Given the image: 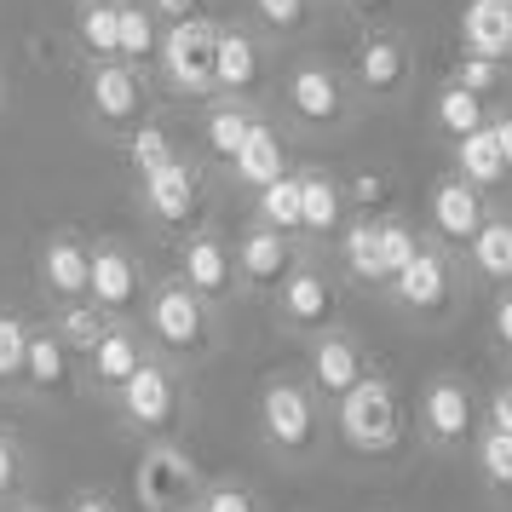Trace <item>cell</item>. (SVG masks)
Returning a JSON list of instances; mask_svg holds the SVG:
<instances>
[{
  "mask_svg": "<svg viewBox=\"0 0 512 512\" xmlns=\"http://www.w3.org/2000/svg\"><path fill=\"white\" fill-rule=\"evenodd\" d=\"M139 328H144V346L156 357H167L173 369H196L213 351V340H219V311L196 300L179 277H162L144 294Z\"/></svg>",
  "mask_w": 512,
  "mask_h": 512,
  "instance_id": "1",
  "label": "cell"
},
{
  "mask_svg": "<svg viewBox=\"0 0 512 512\" xmlns=\"http://www.w3.org/2000/svg\"><path fill=\"white\" fill-rule=\"evenodd\" d=\"M328 432H334L328 403L311 392L305 380L277 374V380L259 386V438H265L271 455L305 466V461H317V455L328 449Z\"/></svg>",
  "mask_w": 512,
  "mask_h": 512,
  "instance_id": "2",
  "label": "cell"
},
{
  "mask_svg": "<svg viewBox=\"0 0 512 512\" xmlns=\"http://www.w3.org/2000/svg\"><path fill=\"white\" fill-rule=\"evenodd\" d=\"M334 438L346 443L351 455H374V461H392L397 449L409 443V409H403V397L397 386L386 380L380 369H369L357 386H351L334 409Z\"/></svg>",
  "mask_w": 512,
  "mask_h": 512,
  "instance_id": "3",
  "label": "cell"
},
{
  "mask_svg": "<svg viewBox=\"0 0 512 512\" xmlns=\"http://www.w3.org/2000/svg\"><path fill=\"white\" fill-rule=\"evenodd\" d=\"M386 305L426 328L455 323L466 305V265L449 248H438V242H420V254L386 282Z\"/></svg>",
  "mask_w": 512,
  "mask_h": 512,
  "instance_id": "4",
  "label": "cell"
},
{
  "mask_svg": "<svg viewBox=\"0 0 512 512\" xmlns=\"http://www.w3.org/2000/svg\"><path fill=\"white\" fill-rule=\"evenodd\" d=\"M150 75L133 70V64H81V116L93 127L98 139L110 144H127L139 133L144 121H150Z\"/></svg>",
  "mask_w": 512,
  "mask_h": 512,
  "instance_id": "5",
  "label": "cell"
},
{
  "mask_svg": "<svg viewBox=\"0 0 512 512\" xmlns=\"http://www.w3.org/2000/svg\"><path fill=\"white\" fill-rule=\"evenodd\" d=\"M282 121L305 133V139H323V133H340L357 110V93H351L346 70H334L328 58H300L282 70Z\"/></svg>",
  "mask_w": 512,
  "mask_h": 512,
  "instance_id": "6",
  "label": "cell"
},
{
  "mask_svg": "<svg viewBox=\"0 0 512 512\" xmlns=\"http://www.w3.org/2000/svg\"><path fill=\"white\" fill-rule=\"evenodd\" d=\"M110 409H116L121 432H133L139 443H167L185 420V369H173L167 357L150 351L139 374L110 397Z\"/></svg>",
  "mask_w": 512,
  "mask_h": 512,
  "instance_id": "7",
  "label": "cell"
},
{
  "mask_svg": "<svg viewBox=\"0 0 512 512\" xmlns=\"http://www.w3.org/2000/svg\"><path fill=\"white\" fill-rule=\"evenodd\" d=\"M340 300H346V282L328 271L323 254H305L288 277L277 282V294H271V317H277L282 334H294V340H317L328 328H340Z\"/></svg>",
  "mask_w": 512,
  "mask_h": 512,
  "instance_id": "8",
  "label": "cell"
},
{
  "mask_svg": "<svg viewBox=\"0 0 512 512\" xmlns=\"http://www.w3.org/2000/svg\"><path fill=\"white\" fill-rule=\"evenodd\" d=\"M415 47H409V35L392 24H369L357 35V52H351V93L363 98V104H403V98L415 93Z\"/></svg>",
  "mask_w": 512,
  "mask_h": 512,
  "instance_id": "9",
  "label": "cell"
},
{
  "mask_svg": "<svg viewBox=\"0 0 512 512\" xmlns=\"http://www.w3.org/2000/svg\"><path fill=\"white\" fill-rule=\"evenodd\" d=\"M213 47H219V18H185V24L162 29V47L150 64V81L173 98L208 104L213 98Z\"/></svg>",
  "mask_w": 512,
  "mask_h": 512,
  "instance_id": "10",
  "label": "cell"
},
{
  "mask_svg": "<svg viewBox=\"0 0 512 512\" xmlns=\"http://www.w3.org/2000/svg\"><path fill=\"white\" fill-rule=\"evenodd\" d=\"M495 213V202H489L484 190H472L461 179V173H438L432 185H426V208H420V236L426 242H438V248H449V254L461 259L466 242L484 231V219Z\"/></svg>",
  "mask_w": 512,
  "mask_h": 512,
  "instance_id": "11",
  "label": "cell"
},
{
  "mask_svg": "<svg viewBox=\"0 0 512 512\" xmlns=\"http://www.w3.org/2000/svg\"><path fill=\"white\" fill-rule=\"evenodd\" d=\"M202 202H208V167L185 150L167 167H156L150 179H139V213L156 231H190Z\"/></svg>",
  "mask_w": 512,
  "mask_h": 512,
  "instance_id": "12",
  "label": "cell"
},
{
  "mask_svg": "<svg viewBox=\"0 0 512 512\" xmlns=\"http://www.w3.org/2000/svg\"><path fill=\"white\" fill-rule=\"evenodd\" d=\"M415 426H420V443H426V449L455 455V449L472 443V432L484 426V415H478V397H472L466 380H455V374H432V380L420 386Z\"/></svg>",
  "mask_w": 512,
  "mask_h": 512,
  "instance_id": "13",
  "label": "cell"
},
{
  "mask_svg": "<svg viewBox=\"0 0 512 512\" xmlns=\"http://www.w3.org/2000/svg\"><path fill=\"white\" fill-rule=\"evenodd\" d=\"M173 277L185 282L202 305H213V311H225V305L242 294L231 236L219 231V225H190V231L179 236V271H173Z\"/></svg>",
  "mask_w": 512,
  "mask_h": 512,
  "instance_id": "14",
  "label": "cell"
},
{
  "mask_svg": "<svg viewBox=\"0 0 512 512\" xmlns=\"http://www.w3.org/2000/svg\"><path fill=\"white\" fill-rule=\"evenodd\" d=\"M202 472L179 443H144L139 466H133V495L144 512H190L202 495Z\"/></svg>",
  "mask_w": 512,
  "mask_h": 512,
  "instance_id": "15",
  "label": "cell"
},
{
  "mask_svg": "<svg viewBox=\"0 0 512 512\" xmlns=\"http://www.w3.org/2000/svg\"><path fill=\"white\" fill-rule=\"evenodd\" d=\"M150 277H144L139 254L127 242H93V277H87V300L110 317V323H139Z\"/></svg>",
  "mask_w": 512,
  "mask_h": 512,
  "instance_id": "16",
  "label": "cell"
},
{
  "mask_svg": "<svg viewBox=\"0 0 512 512\" xmlns=\"http://www.w3.org/2000/svg\"><path fill=\"white\" fill-rule=\"evenodd\" d=\"M236 254V282H242V294H277V282L300 265L305 254H317V248H305L300 236H282L271 225H242L231 242Z\"/></svg>",
  "mask_w": 512,
  "mask_h": 512,
  "instance_id": "17",
  "label": "cell"
},
{
  "mask_svg": "<svg viewBox=\"0 0 512 512\" xmlns=\"http://www.w3.org/2000/svg\"><path fill=\"white\" fill-rule=\"evenodd\" d=\"M271 75V52L254 24H219V47H213V98H242L254 104L259 87Z\"/></svg>",
  "mask_w": 512,
  "mask_h": 512,
  "instance_id": "18",
  "label": "cell"
},
{
  "mask_svg": "<svg viewBox=\"0 0 512 512\" xmlns=\"http://www.w3.org/2000/svg\"><path fill=\"white\" fill-rule=\"evenodd\" d=\"M363 374H369V351L357 346V334H351L346 323H340V328H328V334H317V340H311L305 386H311V392L323 397L328 409H334V403H340V397H346L351 386L363 380Z\"/></svg>",
  "mask_w": 512,
  "mask_h": 512,
  "instance_id": "19",
  "label": "cell"
},
{
  "mask_svg": "<svg viewBox=\"0 0 512 512\" xmlns=\"http://www.w3.org/2000/svg\"><path fill=\"white\" fill-rule=\"evenodd\" d=\"M35 277H41V294L52 305H75L87 300V277H93V242L64 225L41 242V259H35Z\"/></svg>",
  "mask_w": 512,
  "mask_h": 512,
  "instance_id": "20",
  "label": "cell"
},
{
  "mask_svg": "<svg viewBox=\"0 0 512 512\" xmlns=\"http://www.w3.org/2000/svg\"><path fill=\"white\" fill-rule=\"evenodd\" d=\"M346 219H351L346 179H340V173H328V167H317V162H305L300 167V242L323 254L328 242L340 236Z\"/></svg>",
  "mask_w": 512,
  "mask_h": 512,
  "instance_id": "21",
  "label": "cell"
},
{
  "mask_svg": "<svg viewBox=\"0 0 512 512\" xmlns=\"http://www.w3.org/2000/svg\"><path fill=\"white\" fill-rule=\"evenodd\" d=\"M150 357V346H144V328L139 323H110L104 334H98V346L81 357V369H87V386H93L104 403L139 374V363Z\"/></svg>",
  "mask_w": 512,
  "mask_h": 512,
  "instance_id": "22",
  "label": "cell"
},
{
  "mask_svg": "<svg viewBox=\"0 0 512 512\" xmlns=\"http://www.w3.org/2000/svg\"><path fill=\"white\" fill-rule=\"evenodd\" d=\"M288 139H282V127L271 116H259L254 127H248V139H242V150L231 156V167H225V179H231L236 190H265L271 179H282L288 173Z\"/></svg>",
  "mask_w": 512,
  "mask_h": 512,
  "instance_id": "23",
  "label": "cell"
},
{
  "mask_svg": "<svg viewBox=\"0 0 512 512\" xmlns=\"http://www.w3.org/2000/svg\"><path fill=\"white\" fill-rule=\"evenodd\" d=\"M265 116L259 104H242V98H208L202 104V121H196V144H202V167H231V156L242 150L248 127Z\"/></svg>",
  "mask_w": 512,
  "mask_h": 512,
  "instance_id": "24",
  "label": "cell"
},
{
  "mask_svg": "<svg viewBox=\"0 0 512 512\" xmlns=\"http://www.w3.org/2000/svg\"><path fill=\"white\" fill-rule=\"evenodd\" d=\"M328 259H334V277L351 282V288H386V271H380V231H374V219L363 213H351L340 236L328 242Z\"/></svg>",
  "mask_w": 512,
  "mask_h": 512,
  "instance_id": "25",
  "label": "cell"
},
{
  "mask_svg": "<svg viewBox=\"0 0 512 512\" xmlns=\"http://www.w3.org/2000/svg\"><path fill=\"white\" fill-rule=\"evenodd\" d=\"M461 265H466V277L484 282L489 294H495V288H512V213H501V208L489 213L484 231L466 242Z\"/></svg>",
  "mask_w": 512,
  "mask_h": 512,
  "instance_id": "26",
  "label": "cell"
},
{
  "mask_svg": "<svg viewBox=\"0 0 512 512\" xmlns=\"http://www.w3.org/2000/svg\"><path fill=\"white\" fill-rule=\"evenodd\" d=\"M461 52L472 58H495V64H507L512 70V18L501 0H461Z\"/></svg>",
  "mask_w": 512,
  "mask_h": 512,
  "instance_id": "27",
  "label": "cell"
},
{
  "mask_svg": "<svg viewBox=\"0 0 512 512\" xmlns=\"http://www.w3.org/2000/svg\"><path fill=\"white\" fill-rule=\"evenodd\" d=\"M70 386H75V351L52 328H35L29 334V357H24V392L29 397H64Z\"/></svg>",
  "mask_w": 512,
  "mask_h": 512,
  "instance_id": "28",
  "label": "cell"
},
{
  "mask_svg": "<svg viewBox=\"0 0 512 512\" xmlns=\"http://www.w3.org/2000/svg\"><path fill=\"white\" fill-rule=\"evenodd\" d=\"M489 110H495V104H484L478 93H466V87H455V81L443 75L432 104H426V121H432V133H438L443 144H455V139H466V133L489 127Z\"/></svg>",
  "mask_w": 512,
  "mask_h": 512,
  "instance_id": "29",
  "label": "cell"
},
{
  "mask_svg": "<svg viewBox=\"0 0 512 512\" xmlns=\"http://www.w3.org/2000/svg\"><path fill=\"white\" fill-rule=\"evenodd\" d=\"M121 47V0H81L75 6V52L81 64H110Z\"/></svg>",
  "mask_w": 512,
  "mask_h": 512,
  "instance_id": "30",
  "label": "cell"
},
{
  "mask_svg": "<svg viewBox=\"0 0 512 512\" xmlns=\"http://www.w3.org/2000/svg\"><path fill=\"white\" fill-rule=\"evenodd\" d=\"M449 156H455V167H449V173H461L472 190H484V196L507 190V162H501V150H495V133H489V127H478V133L455 139V144H449Z\"/></svg>",
  "mask_w": 512,
  "mask_h": 512,
  "instance_id": "31",
  "label": "cell"
},
{
  "mask_svg": "<svg viewBox=\"0 0 512 512\" xmlns=\"http://www.w3.org/2000/svg\"><path fill=\"white\" fill-rule=\"evenodd\" d=\"M248 225H271L282 236H300V167H288L282 179L248 196Z\"/></svg>",
  "mask_w": 512,
  "mask_h": 512,
  "instance_id": "32",
  "label": "cell"
},
{
  "mask_svg": "<svg viewBox=\"0 0 512 512\" xmlns=\"http://www.w3.org/2000/svg\"><path fill=\"white\" fill-rule=\"evenodd\" d=\"M156 47H162V24H156L150 0H121V47H116V58L150 75V64H156Z\"/></svg>",
  "mask_w": 512,
  "mask_h": 512,
  "instance_id": "33",
  "label": "cell"
},
{
  "mask_svg": "<svg viewBox=\"0 0 512 512\" xmlns=\"http://www.w3.org/2000/svg\"><path fill=\"white\" fill-rule=\"evenodd\" d=\"M466 455H472V466H478L484 489H495V495H512V432L478 426V432H472V443H466Z\"/></svg>",
  "mask_w": 512,
  "mask_h": 512,
  "instance_id": "34",
  "label": "cell"
},
{
  "mask_svg": "<svg viewBox=\"0 0 512 512\" xmlns=\"http://www.w3.org/2000/svg\"><path fill=\"white\" fill-rule=\"evenodd\" d=\"M47 328H52V334H58V340H64V346L75 351V357H87V351L98 346V334L110 328V317H104V311H98L93 300H75V305H58Z\"/></svg>",
  "mask_w": 512,
  "mask_h": 512,
  "instance_id": "35",
  "label": "cell"
},
{
  "mask_svg": "<svg viewBox=\"0 0 512 512\" xmlns=\"http://www.w3.org/2000/svg\"><path fill=\"white\" fill-rule=\"evenodd\" d=\"M29 334H35V323L24 311H0V392H24Z\"/></svg>",
  "mask_w": 512,
  "mask_h": 512,
  "instance_id": "36",
  "label": "cell"
},
{
  "mask_svg": "<svg viewBox=\"0 0 512 512\" xmlns=\"http://www.w3.org/2000/svg\"><path fill=\"white\" fill-rule=\"evenodd\" d=\"M374 231H380V271H386V282H392L397 271L420 254V242H426V236H420V225H409L403 213H380V219H374ZM380 294H386V288H380Z\"/></svg>",
  "mask_w": 512,
  "mask_h": 512,
  "instance_id": "37",
  "label": "cell"
},
{
  "mask_svg": "<svg viewBox=\"0 0 512 512\" xmlns=\"http://www.w3.org/2000/svg\"><path fill=\"white\" fill-rule=\"evenodd\" d=\"M121 156H127V167H133V179H150L156 167H167L173 156H179V144H173V133H167L162 121L150 116L133 139L121 144Z\"/></svg>",
  "mask_w": 512,
  "mask_h": 512,
  "instance_id": "38",
  "label": "cell"
},
{
  "mask_svg": "<svg viewBox=\"0 0 512 512\" xmlns=\"http://www.w3.org/2000/svg\"><path fill=\"white\" fill-rule=\"evenodd\" d=\"M311 6L317 0H248V12H254V29L265 41H288V35H305L311 24Z\"/></svg>",
  "mask_w": 512,
  "mask_h": 512,
  "instance_id": "39",
  "label": "cell"
},
{
  "mask_svg": "<svg viewBox=\"0 0 512 512\" xmlns=\"http://www.w3.org/2000/svg\"><path fill=\"white\" fill-rule=\"evenodd\" d=\"M507 75H512L507 64L461 52V58H455V70H449V81H455V87H466V93H478L484 104H495V98H501V87H507Z\"/></svg>",
  "mask_w": 512,
  "mask_h": 512,
  "instance_id": "40",
  "label": "cell"
},
{
  "mask_svg": "<svg viewBox=\"0 0 512 512\" xmlns=\"http://www.w3.org/2000/svg\"><path fill=\"white\" fill-rule=\"evenodd\" d=\"M386 202H392V179H386L380 167H363V173H351V179H346V208L351 213L380 219V213H392Z\"/></svg>",
  "mask_w": 512,
  "mask_h": 512,
  "instance_id": "41",
  "label": "cell"
},
{
  "mask_svg": "<svg viewBox=\"0 0 512 512\" xmlns=\"http://www.w3.org/2000/svg\"><path fill=\"white\" fill-rule=\"evenodd\" d=\"M190 512H259V495L248 484H236V478H213V484H202Z\"/></svg>",
  "mask_w": 512,
  "mask_h": 512,
  "instance_id": "42",
  "label": "cell"
},
{
  "mask_svg": "<svg viewBox=\"0 0 512 512\" xmlns=\"http://www.w3.org/2000/svg\"><path fill=\"white\" fill-rule=\"evenodd\" d=\"M24 443L12 438L6 426H0V507H12L18 495H24Z\"/></svg>",
  "mask_w": 512,
  "mask_h": 512,
  "instance_id": "43",
  "label": "cell"
},
{
  "mask_svg": "<svg viewBox=\"0 0 512 512\" xmlns=\"http://www.w3.org/2000/svg\"><path fill=\"white\" fill-rule=\"evenodd\" d=\"M489 346L512 363V288H495L489 294Z\"/></svg>",
  "mask_w": 512,
  "mask_h": 512,
  "instance_id": "44",
  "label": "cell"
},
{
  "mask_svg": "<svg viewBox=\"0 0 512 512\" xmlns=\"http://www.w3.org/2000/svg\"><path fill=\"white\" fill-rule=\"evenodd\" d=\"M478 415H484V426H495V432H512V380H501V386L489 392V403Z\"/></svg>",
  "mask_w": 512,
  "mask_h": 512,
  "instance_id": "45",
  "label": "cell"
},
{
  "mask_svg": "<svg viewBox=\"0 0 512 512\" xmlns=\"http://www.w3.org/2000/svg\"><path fill=\"white\" fill-rule=\"evenodd\" d=\"M489 133H495V150H501V162H507V185H512V110L507 104L489 110Z\"/></svg>",
  "mask_w": 512,
  "mask_h": 512,
  "instance_id": "46",
  "label": "cell"
},
{
  "mask_svg": "<svg viewBox=\"0 0 512 512\" xmlns=\"http://www.w3.org/2000/svg\"><path fill=\"white\" fill-rule=\"evenodd\" d=\"M150 12H156L162 29H173V24H185V18H202V0H150Z\"/></svg>",
  "mask_w": 512,
  "mask_h": 512,
  "instance_id": "47",
  "label": "cell"
},
{
  "mask_svg": "<svg viewBox=\"0 0 512 512\" xmlns=\"http://www.w3.org/2000/svg\"><path fill=\"white\" fill-rule=\"evenodd\" d=\"M64 512H116V501L110 495H98V489H81V495H70V507Z\"/></svg>",
  "mask_w": 512,
  "mask_h": 512,
  "instance_id": "48",
  "label": "cell"
},
{
  "mask_svg": "<svg viewBox=\"0 0 512 512\" xmlns=\"http://www.w3.org/2000/svg\"><path fill=\"white\" fill-rule=\"evenodd\" d=\"M340 6H346L351 18H369V24H380L392 12V0H340Z\"/></svg>",
  "mask_w": 512,
  "mask_h": 512,
  "instance_id": "49",
  "label": "cell"
},
{
  "mask_svg": "<svg viewBox=\"0 0 512 512\" xmlns=\"http://www.w3.org/2000/svg\"><path fill=\"white\" fill-rule=\"evenodd\" d=\"M6 512H47V507H35V501H12Z\"/></svg>",
  "mask_w": 512,
  "mask_h": 512,
  "instance_id": "50",
  "label": "cell"
},
{
  "mask_svg": "<svg viewBox=\"0 0 512 512\" xmlns=\"http://www.w3.org/2000/svg\"><path fill=\"white\" fill-rule=\"evenodd\" d=\"M501 6H507V18H512V0H501Z\"/></svg>",
  "mask_w": 512,
  "mask_h": 512,
  "instance_id": "51",
  "label": "cell"
},
{
  "mask_svg": "<svg viewBox=\"0 0 512 512\" xmlns=\"http://www.w3.org/2000/svg\"><path fill=\"white\" fill-rule=\"evenodd\" d=\"M0 98H6V81H0Z\"/></svg>",
  "mask_w": 512,
  "mask_h": 512,
  "instance_id": "52",
  "label": "cell"
},
{
  "mask_svg": "<svg viewBox=\"0 0 512 512\" xmlns=\"http://www.w3.org/2000/svg\"><path fill=\"white\" fill-rule=\"evenodd\" d=\"M75 6H81V0H75Z\"/></svg>",
  "mask_w": 512,
  "mask_h": 512,
  "instance_id": "53",
  "label": "cell"
}]
</instances>
